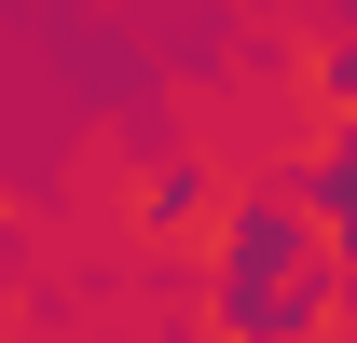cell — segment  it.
Masks as SVG:
<instances>
[{
	"label": "cell",
	"instance_id": "cell-1",
	"mask_svg": "<svg viewBox=\"0 0 357 343\" xmlns=\"http://www.w3.org/2000/svg\"><path fill=\"white\" fill-rule=\"evenodd\" d=\"M316 192H330V220H344V275H357V137L330 151V178H316Z\"/></svg>",
	"mask_w": 357,
	"mask_h": 343
}]
</instances>
